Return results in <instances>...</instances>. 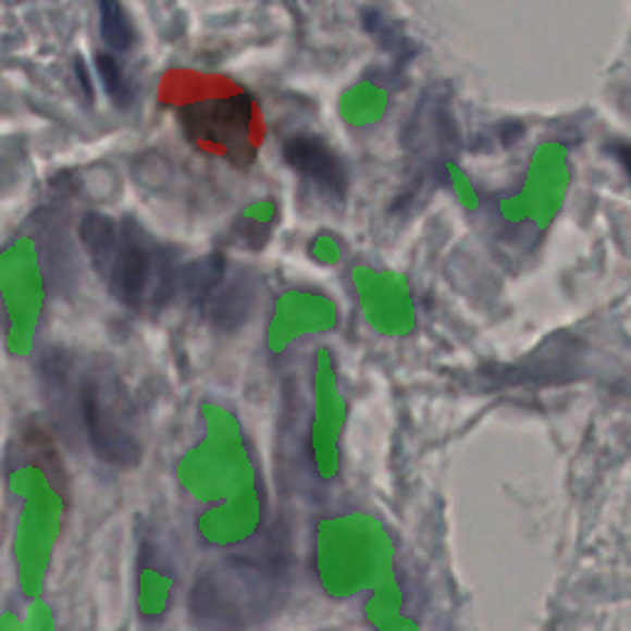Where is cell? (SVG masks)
Listing matches in <instances>:
<instances>
[{"label":"cell","instance_id":"6da1fadb","mask_svg":"<svg viewBox=\"0 0 631 631\" xmlns=\"http://www.w3.org/2000/svg\"><path fill=\"white\" fill-rule=\"evenodd\" d=\"M77 410L91 449L109 467H136L141 459V440L132 397L111 368L89 370L77 389Z\"/></svg>","mask_w":631,"mask_h":631},{"label":"cell","instance_id":"7a4b0ae2","mask_svg":"<svg viewBox=\"0 0 631 631\" xmlns=\"http://www.w3.org/2000/svg\"><path fill=\"white\" fill-rule=\"evenodd\" d=\"M97 269L107 274L111 292L128 309H138L148 294L156 304H163L178 292L181 269H175L169 255L158 252L134 222H116L114 243Z\"/></svg>","mask_w":631,"mask_h":631},{"label":"cell","instance_id":"3957f363","mask_svg":"<svg viewBox=\"0 0 631 631\" xmlns=\"http://www.w3.org/2000/svg\"><path fill=\"white\" fill-rule=\"evenodd\" d=\"M267 602V570L257 562H230L195 580L190 611L202 627L235 631L247 627Z\"/></svg>","mask_w":631,"mask_h":631},{"label":"cell","instance_id":"277c9868","mask_svg":"<svg viewBox=\"0 0 631 631\" xmlns=\"http://www.w3.org/2000/svg\"><path fill=\"white\" fill-rule=\"evenodd\" d=\"M181 122L193 138H200L230 156H249L255 126V101L245 91L200 99L181 111Z\"/></svg>","mask_w":631,"mask_h":631},{"label":"cell","instance_id":"5b68a950","mask_svg":"<svg viewBox=\"0 0 631 631\" xmlns=\"http://www.w3.org/2000/svg\"><path fill=\"white\" fill-rule=\"evenodd\" d=\"M572 161L568 144L558 141V138H547L535 148L525 165V178L514 195L500 202V208H555L562 200L565 190L570 185Z\"/></svg>","mask_w":631,"mask_h":631},{"label":"cell","instance_id":"8992f818","mask_svg":"<svg viewBox=\"0 0 631 631\" xmlns=\"http://www.w3.org/2000/svg\"><path fill=\"white\" fill-rule=\"evenodd\" d=\"M284 158L301 178L333 200H341L348 188V171L341 156L319 136L299 134L284 144Z\"/></svg>","mask_w":631,"mask_h":631},{"label":"cell","instance_id":"52a82bcc","mask_svg":"<svg viewBox=\"0 0 631 631\" xmlns=\"http://www.w3.org/2000/svg\"><path fill=\"white\" fill-rule=\"evenodd\" d=\"M393 79L383 72L366 74L352 82L350 87L343 89L338 99V114L341 122L352 132H368V128L378 126L387 116L389 107H393Z\"/></svg>","mask_w":631,"mask_h":631},{"label":"cell","instance_id":"ba28073f","mask_svg":"<svg viewBox=\"0 0 631 631\" xmlns=\"http://www.w3.org/2000/svg\"><path fill=\"white\" fill-rule=\"evenodd\" d=\"M208 299H210V311H208L210 321L222 331H235L247 321L249 309H252V301H255V292L247 282L237 280L225 286H218Z\"/></svg>","mask_w":631,"mask_h":631},{"label":"cell","instance_id":"9c48e42d","mask_svg":"<svg viewBox=\"0 0 631 631\" xmlns=\"http://www.w3.org/2000/svg\"><path fill=\"white\" fill-rule=\"evenodd\" d=\"M225 267L218 257H206L200 262H193L178 274V292H183L193 301H202L222 284Z\"/></svg>","mask_w":631,"mask_h":631},{"label":"cell","instance_id":"30bf717a","mask_svg":"<svg viewBox=\"0 0 631 631\" xmlns=\"http://www.w3.org/2000/svg\"><path fill=\"white\" fill-rule=\"evenodd\" d=\"M99 17H101L99 21L101 37H104V42L111 50L124 52L132 48L134 27L119 0H99Z\"/></svg>","mask_w":631,"mask_h":631},{"label":"cell","instance_id":"8fae6325","mask_svg":"<svg viewBox=\"0 0 631 631\" xmlns=\"http://www.w3.org/2000/svg\"><path fill=\"white\" fill-rule=\"evenodd\" d=\"M97 70L101 77V85L109 91V97L116 101V104H126L132 99V89H128V82L124 77V72L119 70V64L109 54H99L97 58Z\"/></svg>","mask_w":631,"mask_h":631},{"label":"cell","instance_id":"7c38bea8","mask_svg":"<svg viewBox=\"0 0 631 631\" xmlns=\"http://www.w3.org/2000/svg\"><path fill=\"white\" fill-rule=\"evenodd\" d=\"M444 175H447V181L451 185V190L457 198L463 202L467 208H473L479 202V190L473 181L469 178V173L463 171V165H459L457 161H444Z\"/></svg>","mask_w":631,"mask_h":631},{"label":"cell","instance_id":"4fadbf2b","mask_svg":"<svg viewBox=\"0 0 631 631\" xmlns=\"http://www.w3.org/2000/svg\"><path fill=\"white\" fill-rule=\"evenodd\" d=\"M617 158H619V163L624 165V171L629 173V178H631V144L617 146Z\"/></svg>","mask_w":631,"mask_h":631}]
</instances>
